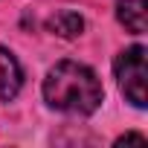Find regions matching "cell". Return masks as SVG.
Wrapping results in <instances>:
<instances>
[{
    "mask_svg": "<svg viewBox=\"0 0 148 148\" xmlns=\"http://www.w3.org/2000/svg\"><path fill=\"white\" fill-rule=\"evenodd\" d=\"M119 142H145V136H139V134H128V136H122Z\"/></svg>",
    "mask_w": 148,
    "mask_h": 148,
    "instance_id": "obj_6",
    "label": "cell"
},
{
    "mask_svg": "<svg viewBox=\"0 0 148 148\" xmlns=\"http://www.w3.org/2000/svg\"><path fill=\"white\" fill-rule=\"evenodd\" d=\"M145 9H148L145 0H119L116 3V18L128 32L142 35L145 32Z\"/></svg>",
    "mask_w": 148,
    "mask_h": 148,
    "instance_id": "obj_4",
    "label": "cell"
},
{
    "mask_svg": "<svg viewBox=\"0 0 148 148\" xmlns=\"http://www.w3.org/2000/svg\"><path fill=\"white\" fill-rule=\"evenodd\" d=\"M44 99L55 110L84 116L102 105L105 90L90 67L79 61H58L44 79Z\"/></svg>",
    "mask_w": 148,
    "mask_h": 148,
    "instance_id": "obj_1",
    "label": "cell"
},
{
    "mask_svg": "<svg viewBox=\"0 0 148 148\" xmlns=\"http://www.w3.org/2000/svg\"><path fill=\"white\" fill-rule=\"evenodd\" d=\"M21 84H23V73H21L18 58L6 47H0V102L15 99Z\"/></svg>",
    "mask_w": 148,
    "mask_h": 148,
    "instance_id": "obj_3",
    "label": "cell"
},
{
    "mask_svg": "<svg viewBox=\"0 0 148 148\" xmlns=\"http://www.w3.org/2000/svg\"><path fill=\"white\" fill-rule=\"evenodd\" d=\"M116 79L119 87L125 93V99L134 108H145L148 96H145V79H148V67H145V47H131L125 52H119L116 58Z\"/></svg>",
    "mask_w": 148,
    "mask_h": 148,
    "instance_id": "obj_2",
    "label": "cell"
},
{
    "mask_svg": "<svg viewBox=\"0 0 148 148\" xmlns=\"http://www.w3.org/2000/svg\"><path fill=\"white\" fill-rule=\"evenodd\" d=\"M47 26H49V32H55V35H61V38H76V35H82L84 21H82L79 12H73V9H61V12H55V15L49 18Z\"/></svg>",
    "mask_w": 148,
    "mask_h": 148,
    "instance_id": "obj_5",
    "label": "cell"
}]
</instances>
